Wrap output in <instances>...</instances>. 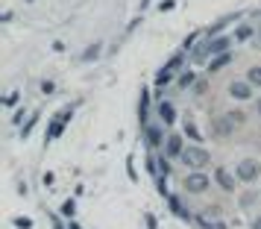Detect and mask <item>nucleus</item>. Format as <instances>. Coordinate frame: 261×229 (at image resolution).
<instances>
[{
    "label": "nucleus",
    "mask_w": 261,
    "mask_h": 229,
    "mask_svg": "<svg viewBox=\"0 0 261 229\" xmlns=\"http://www.w3.org/2000/svg\"><path fill=\"white\" fill-rule=\"evenodd\" d=\"M138 118H141V130L150 123V94L147 88H141V103H138Z\"/></svg>",
    "instance_id": "dca6fc26"
},
{
    "label": "nucleus",
    "mask_w": 261,
    "mask_h": 229,
    "mask_svg": "<svg viewBox=\"0 0 261 229\" xmlns=\"http://www.w3.org/2000/svg\"><path fill=\"white\" fill-rule=\"evenodd\" d=\"M167 206H170V212H173L179 220H194V215H191L188 209L182 206V200H179L176 194H170V197H167Z\"/></svg>",
    "instance_id": "ddd939ff"
},
{
    "label": "nucleus",
    "mask_w": 261,
    "mask_h": 229,
    "mask_svg": "<svg viewBox=\"0 0 261 229\" xmlns=\"http://www.w3.org/2000/svg\"><path fill=\"white\" fill-rule=\"evenodd\" d=\"M247 83L252 85V88H261V65H252L247 71Z\"/></svg>",
    "instance_id": "aec40b11"
},
{
    "label": "nucleus",
    "mask_w": 261,
    "mask_h": 229,
    "mask_svg": "<svg viewBox=\"0 0 261 229\" xmlns=\"http://www.w3.org/2000/svg\"><path fill=\"white\" fill-rule=\"evenodd\" d=\"M212 133L217 135V138H229V135L235 133V123L229 121L226 115H220V118H214L212 121Z\"/></svg>",
    "instance_id": "9d476101"
},
{
    "label": "nucleus",
    "mask_w": 261,
    "mask_h": 229,
    "mask_svg": "<svg viewBox=\"0 0 261 229\" xmlns=\"http://www.w3.org/2000/svg\"><path fill=\"white\" fill-rule=\"evenodd\" d=\"M36 123H38V112H36V115H33V118H30V121L24 123V126H21V138H30V133L36 130Z\"/></svg>",
    "instance_id": "4be33fe9"
},
{
    "label": "nucleus",
    "mask_w": 261,
    "mask_h": 229,
    "mask_svg": "<svg viewBox=\"0 0 261 229\" xmlns=\"http://www.w3.org/2000/svg\"><path fill=\"white\" fill-rule=\"evenodd\" d=\"M182 133L188 135L194 144H200V141H202V135H200V130H197V123H194V121H185V123H182Z\"/></svg>",
    "instance_id": "a211bd4d"
},
{
    "label": "nucleus",
    "mask_w": 261,
    "mask_h": 229,
    "mask_svg": "<svg viewBox=\"0 0 261 229\" xmlns=\"http://www.w3.org/2000/svg\"><path fill=\"white\" fill-rule=\"evenodd\" d=\"M252 36H255V27H249V24H241V27L235 30V36H232V38H235V41H249Z\"/></svg>",
    "instance_id": "6ab92c4d"
},
{
    "label": "nucleus",
    "mask_w": 261,
    "mask_h": 229,
    "mask_svg": "<svg viewBox=\"0 0 261 229\" xmlns=\"http://www.w3.org/2000/svg\"><path fill=\"white\" fill-rule=\"evenodd\" d=\"M50 220H53V229H65V226H62V220L56 215H50Z\"/></svg>",
    "instance_id": "2f4dec72"
},
{
    "label": "nucleus",
    "mask_w": 261,
    "mask_h": 229,
    "mask_svg": "<svg viewBox=\"0 0 261 229\" xmlns=\"http://www.w3.org/2000/svg\"><path fill=\"white\" fill-rule=\"evenodd\" d=\"M182 150H185V144H182V135L170 133V135L165 138V156H170V159H179V156H182Z\"/></svg>",
    "instance_id": "9b49d317"
},
{
    "label": "nucleus",
    "mask_w": 261,
    "mask_h": 229,
    "mask_svg": "<svg viewBox=\"0 0 261 229\" xmlns=\"http://www.w3.org/2000/svg\"><path fill=\"white\" fill-rule=\"evenodd\" d=\"M18 100H21V91H9V94L3 97V106L12 109V106H18Z\"/></svg>",
    "instance_id": "5701e85b"
},
{
    "label": "nucleus",
    "mask_w": 261,
    "mask_h": 229,
    "mask_svg": "<svg viewBox=\"0 0 261 229\" xmlns=\"http://www.w3.org/2000/svg\"><path fill=\"white\" fill-rule=\"evenodd\" d=\"M252 229H261V217H255V220H252Z\"/></svg>",
    "instance_id": "473e14b6"
},
{
    "label": "nucleus",
    "mask_w": 261,
    "mask_h": 229,
    "mask_svg": "<svg viewBox=\"0 0 261 229\" xmlns=\"http://www.w3.org/2000/svg\"><path fill=\"white\" fill-rule=\"evenodd\" d=\"M226 118L235 123V126H241V123L247 121V115H244V112H235V109H232V112H226Z\"/></svg>",
    "instance_id": "a878e982"
},
{
    "label": "nucleus",
    "mask_w": 261,
    "mask_h": 229,
    "mask_svg": "<svg viewBox=\"0 0 261 229\" xmlns=\"http://www.w3.org/2000/svg\"><path fill=\"white\" fill-rule=\"evenodd\" d=\"M173 3H176V0H165V3L159 6V9H162V12H167V9H173Z\"/></svg>",
    "instance_id": "7c9ffc66"
},
{
    "label": "nucleus",
    "mask_w": 261,
    "mask_h": 229,
    "mask_svg": "<svg viewBox=\"0 0 261 229\" xmlns=\"http://www.w3.org/2000/svg\"><path fill=\"white\" fill-rule=\"evenodd\" d=\"M100 56V44H91V47L83 53V62H91V59H97Z\"/></svg>",
    "instance_id": "bb28decb"
},
{
    "label": "nucleus",
    "mask_w": 261,
    "mask_h": 229,
    "mask_svg": "<svg viewBox=\"0 0 261 229\" xmlns=\"http://www.w3.org/2000/svg\"><path fill=\"white\" fill-rule=\"evenodd\" d=\"M255 109H258V121H261V97H258V103H255Z\"/></svg>",
    "instance_id": "72a5a7b5"
},
{
    "label": "nucleus",
    "mask_w": 261,
    "mask_h": 229,
    "mask_svg": "<svg viewBox=\"0 0 261 229\" xmlns=\"http://www.w3.org/2000/svg\"><path fill=\"white\" fill-rule=\"evenodd\" d=\"M229 97L238 100V103H247V100H252V85L247 80H232L229 83Z\"/></svg>",
    "instance_id": "0eeeda50"
},
{
    "label": "nucleus",
    "mask_w": 261,
    "mask_h": 229,
    "mask_svg": "<svg viewBox=\"0 0 261 229\" xmlns=\"http://www.w3.org/2000/svg\"><path fill=\"white\" fill-rule=\"evenodd\" d=\"M159 121L165 123V126L176 123V109H173L170 100H159Z\"/></svg>",
    "instance_id": "f8f14e48"
},
{
    "label": "nucleus",
    "mask_w": 261,
    "mask_h": 229,
    "mask_svg": "<svg viewBox=\"0 0 261 229\" xmlns=\"http://www.w3.org/2000/svg\"><path fill=\"white\" fill-rule=\"evenodd\" d=\"M208 38H212V36H208ZM232 41H235L232 36H214V38H212V53H214V56H220V53H229ZM214 56H212V59H214Z\"/></svg>",
    "instance_id": "4468645a"
},
{
    "label": "nucleus",
    "mask_w": 261,
    "mask_h": 229,
    "mask_svg": "<svg viewBox=\"0 0 261 229\" xmlns=\"http://www.w3.org/2000/svg\"><path fill=\"white\" fill-rule=\"evenodd\" d=\"M179 162H182L185 168H191V170H202L205 165H208V162H212V156H208V150H205V147H200V144H188L185 150H182Z\"/></svg>",
    "instance_id": "f257e3e1"
},
{
    "label": "nucleus",
    "mask_w": 261,
    "mask_h": 229,
    "mask_svg": "<svg viewBox=\"0 0 261 229\" xmlns=\"http://www.w3.org/2000/svg\"><path fill=\"white\" fill-rule=\"evenodd\" d=\"M162 126L165 123H147L144 126V138H147V147H165V135H162Z\"/></svg>",
    "instance_id": "1a4fd4ad"
},
{
    "label": "nucleus",
    "mask_w": 261,
    "mask_h": 229,
    "mask_svg": "<svg viewBox=\"0 0 261 229\" xmlns=\"http://www.w3.org/2000/svg\"><path fill=\"white\" fill-rule=\"evenodd\" d=\"M194 94H205V80H197V85H194Z\"/></svg>",
    "instance_id": "c85d7f7f"
},
{
    "label": "nucleus",
    "mask_w": 261,
    "mask_h": 229,
    "mask_svg": "<svg viewBox=\"0 0 261 229\" xmlns=\"http://www.w3.org/2000/svg\"><path fill=\"white\" fill-rule=\"evenodd\" d=\"M258 41H261V27H258Z\"/></svg>",
    "instance_id": "c9c22d12"
},
{
    "label": "nucleus",
    "mask_w": 261,
    "mask_h": 229,
    "mask_svg": "<svg viewBox=\"0 0 261 229\" xmlns=\"http://www.w3.org/2000/svg\"><path fill=\"white\" fill-rule=\"evenodd\" d=\"M185 53H188V50L182 47L179 53H173V56H170V62H167V65H162V71L155 73V88H165V85L170 83V80H173V77H179L176 71H182V62H185Z\"/></svg>",
    "instance_id": "f03ea898"
},
{
    "label": "nucleus",
    "mask_w": 261,
    "mask_h": 229,
    "mask_svg": "<svg viewBox=\"0 0 261 229\" xmlns=\"http://www.w3.org/2000/svg\"><path fill=\"white\" fill-rule=\"evenodd\" d=\"M15 226H18V229H30V226H33V220H27V217H18V220H15Z\"/></svg>",
    "instance_id": "cd10ccee"
},
{
    "label": "nucleus",
    "mask_w": 261,
    "mask_h": 229,
    "mask_svg": "<svg viewBox=\"0 0 261 229\" xmlns=\"http://www.w3.org/2000/svg\"><path fill=\"white\" fill-rule=\"evenodd\" d=\"M235 180L238 176L229 168H214V182H217L226 194H235Z\"/></svg>",
    "instance_id": "6e6552de"
},
{
    "label": "nucleus",
    "mask_w": 261,
    "mask_h": 229,
    "mask_svg": "<svg viewBox=\"0 0 261 229\" xmlns=\"http://www.w3.org/2000/svg\"><path fill=\"white\" fill-rule=\"evenodd\" d=\"M71 229H80V223H76V220H71Z\"/></svg>",
    "instance_id": "f704fd0d"
},
{
    "label": "nucleus",
    "mask_w": 261,
    "mask_h": 229,
    "mask_svg": "<svg viewBox=\"0 0 261 229\" xmlns=\"http://www.w3.org/2000/svg\"><path fill=\"white\" fill-rule=\"evenodd\" d=\"M176 83H179V88H194L197 85V73L191 71V68H182L176 77Z\"/></svg>",
    "instance_id": "f3484780"
},
{
    "label": "nucleus",
    "mask_w": 261,
    "mask_h": 229,
    "mask_svg": "<svg viewBox=\"0 0 261 229\" xmlns=\"http://www.w3.org/2000/svg\"><path fill=\"white\" fill-rule=\"evenodd\" d=\"M73 212H76V203H73V200H65V203H62V215L68 217V220H73Z\"/></svg>",
    "instance_id": "393cba45"
},
{
    "label": "nucleus",
    "mask_w": 261,
    "mask_h": 229,
    "mask_svg": "<svg viewBox=\"0 0 261 229\" xmlns=\"http://www.w3.org/2000/svg\"><path fill=\"white\" fill-rule=\"evenodd\" d=\"M185 191L188 194H205L208 188H212V180L202 173V170H191V173H185Z\"/></svg>",
    "instance_id": "39448f33"
},
{
    "label": "nucleus",
    "mask_w": 261,
    "mask_h": 229,
    "mask_svg": "<svg viewBox=\"0 0 261 229\" xmlns=\"http://www.w3.org/2000/svg\"><path fill=\"white\" fill-rule=\"evenodd\" d=\"M73 118V106H65L62 112H56L53 115V121H50V126H47V135H44V144H50V141H56L62 135V130L68 126V121Z\"/></svg>",
    "instance_id": "7ed1b4c3"
},
{
    "label": "nucleus",
    "mask_w": 261,
    "mask_h": 229,
    "mask_svg": "<svg viewBox=\"0 0 261 229\" xmlns=\"http://www.w3.org/2000/svg\"><path fill=\"white\" fill-rule=\"evenodd\" d=\"M197 223H200V229H226V226H220L217 220H208V217H197Z\"/></svg>",
    "instance_id": "b1692460"
},
{
    "label": "nucleus",
    "mask_w": 261,
    "mask_h": 229,
    "mask_svg": "<svg viewBox=\"0 0 261 229\" xmlns=\"http://www.w3.org/2000/svg\"><path fill=\"white\" fill-rule=\"evenodd\" d=\"M229 62H232V50H229V53H220V56H214V59L208 62V77H212V73H220L223 68H229Z\"/></svg>",
    "instance_id": "2eb2a0df"
},
{
    "label": "nucleus",
    "mask_w": 261,
    "mask_h": 229,
    "mask_svg": "<svg viewBox=\"0 0 261 229\" xmlns=\"http://www.w3.org/2000/svg\"><path fill=\"white\" fill-rule=\"evenodd\" d=\"M235 176L241 182H255L261 176V165H258V159H241L235 165Z\"/></svg>",
    "instance_id": "20e7f679"
},
{
    "label": "nucleus",
    "mask_w": 261,
    "mask_h": 229,
    "mask_svg": "<svg viewBox=\"0 0 261 229\" xmlns=\"http://www.w3.org/2000/svg\"><path fill=\"white\" fill-rule=\"evenodd\" d=\"M155 168H159V176H170V156H165V153H162V156L155 159Z\"/></svg>",
    "instance_id": "412c9836"
},
{
    "label": "nucleus",
    "mask_w": 261,
    "mask_h": 229,
    "mask_svg": "<svg viewBox=\"0 0 261 229\" xmlns=\"http://www.w3.org/2000/svg\"><path fill=\"white\" fill-rule=\"evenodd\" d=\"M212 38L205 36L202 38V41H197V44H194V47H191V62H194V65H202V62H212Z\"/></svg>",
    "instance_id": "423d86ee"
},
{
    "label": "nucleus",
    "mask_w": 261,
    "mask_h": 229,
    "mask_svg": "<svg viewBox=\"0 0 261 229\" xmlns=\"http://www.w3.org/2000/svg\"><path fill=\"white\" fill-rule=\"evenodd\" d=\"M53 88H56V85L50 83V80H44V83H41V91H44V94H53Z\"/></svg>",
    "instance_id": "c756f323"
}]
</instances>
